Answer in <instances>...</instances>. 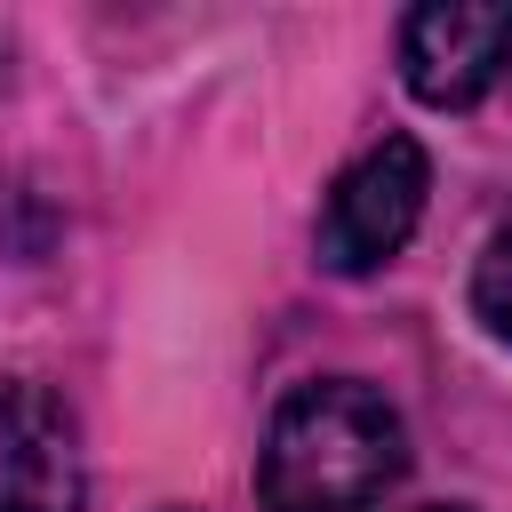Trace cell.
Segmentation results:
<instances>
[{
  "instance_id": "cell-2",
  "label": "cell",
  "mask_w": 512,
  "mask_h": 512,
  "mask_svg": "<svg viewBox=\"0 0 512 512\" xmlns=\"http://www.w3.org/2000/svg\"><path fill=\"white\" fill-rule=\"evenodd\" d=\"M424 192H432V168H424V144H416V136L368 144V152L328 184V200H320V232H312V240H320V264L344 272V280L392 264V256L408 248L416 216H424Z\"/></svg>"
},
{
  "instance_id": "cell-6",
  "label": "cell",
  "mask_w": 512,
  "mask_h": 512,
  "mask_svg": "<svg viewBox=\"0 0 512 512\" xmlns=\"http://www.w3.org/2000/svg\"><path fill=\"white\" fill-rule=\"evenodd\" d=\"M424 512H464V504H424Z\"/></svg>"
},
{
  "instance_id": "cell-1",
  "label": "cell",
  "mask_w": 512,
  "mask_h": 512,
  "mask_svg": "<svg viewBox=\"0 0 512 512\" xmlns=\"http://www.w3.org/2000/svg\"><path fill=\"white\" fill-rule=\"evenodd\" d=\"M408 472L400 408L352 376L296 384L264 432V512H376Z\"/></svg>"
},
{
  "instance_id": "cell-4",
  "label": "cell",
  "mask_w": 512,
  "mask_h": 512,
  "mask_svg": "<svg viewBox=\"0 0 512 512\" xmlns=\"http://www.w3.org/2000/svg\"><path fill=\"white\" fill-rule=\"evenodd\" d=\"M80 424L40 384H0V512H80Z\"/></svg>"
},
{
  "instance_id": "cell-5",
  "label": "cell",
  "mask_w": 512,
  "mask_h": 512,
  "mask_svg": "<svg viewBox=\"0 0 512 512\" xmlns=\"http://www.w3.org/2000/svg\"><path fill=\"white\" fill-rule=\"evenodd\" d=\"M472 312H480V328L496 336V344H512V224L480 248V264H472Z\"/></svg>"
},
{
  "instance_id": "cell-3",
  "label": "cell",
  "mask_w": 512,
  "mask_h": 512,
  "mask_svg": "<svg viewBox=\"0 0 512 512\" xmlns=\"http://www.w3.org/2000/svg\"><path fill=\"white\" fill-rule=\"evenodd\" d=\"M512 64V8H456V0H432V8H408L400 16V72L424 104L440 112H464L480 104Z\"/></svg>"
}]
</instances>
